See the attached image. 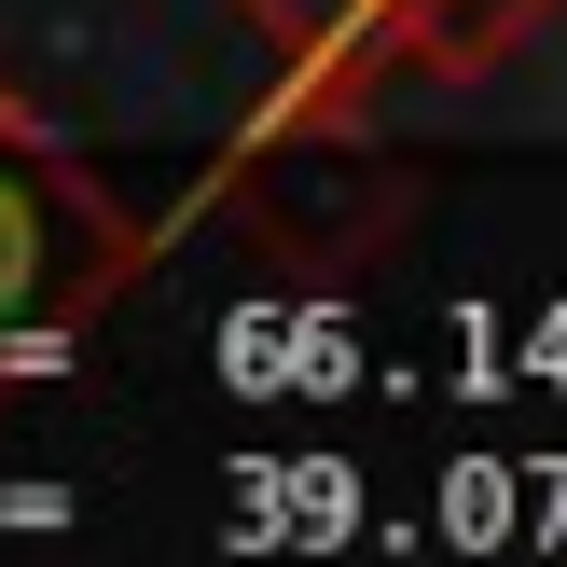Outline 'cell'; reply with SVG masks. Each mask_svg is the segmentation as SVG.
I'll use <instances>...</instances> for the list:
<instances>
[{"mask_svg":"<svg viewBox=\"0 0 567 567\" xmlns=\"http://www.w3.org/2000/svg\"><path fill=\"white\" fill-rule=\"evenodd\" d=\"M208 360H221L236 402H347L360 388V332L332 305H236L208 332Z\"/></svg>","mask_w":567,"mask_h":567,"instance_id":"cell-1","label":"cell"},{"mask_svg":"<svg viewBox=\"0 0 567 567\" xmlns=\"http://www.w3.org/2000/svg\"><path fill=\"white\" fill-rule=\"evenodd\" d=\"M221 485H236V526H221L236 554H332V540H360V471L319 457V443L305 457H236Z\"/></svg>","mask_w":567,"mask_h":567,"instance_id":"cell-2","label":"cell"},{"mask_svg":"<svg viewBox=\"0 0 567 567\" xmlns=\"http://www.w3.org/2000/svg\"><path fill=\"white\" fill-rule=\"evenodd\" d=\"M430 540L443 554H513L526 540V471L513 457H443L430 471Z\"/></svg>","mask_w":567,"mask_h":567,"instance_id":"cell-3","label":"cell"},{"mask_svg":"<svg viewBox=\"0 0 567 567\" xmlns=\"http://www.w3.org/2000/svg\"><path fill=\"white\" fill-rule=\"evenodd\" d=\"M498 347H513V332H498V305H457V319H443V360H457V402H498V388H526V374H498Z\"/></svg>","mask_w":567,"mask_h":567,"instance_id":"cell-4","label":"cell"},{"mask_svg":"<svg viewBox=\"0 0 567 567\" xmlns=\"http://www.w3.org/2000/svg\"><path fill=\"white\" fill-rule=\"evenodd\" d=\"M513 360H526V388H554V402H567V305H540V319L513 332Z\"/></svg>","mask_w":567,"mask_h":567,"instance_id":"cell-5","label":"cell"},{"mask_svg":"<svg viewBox=\"0 0 567 567\" xmlns=\"http://www.w3.org/2000/svg\"><path fill=\"white\" fill-rule=\"evenodd\" d=\"M526 540H567V457H526Z\"/></svg>","mask_w":567,"mask_h":567,"instance_id":"cell-6","label":"cell"}]
</instances>
